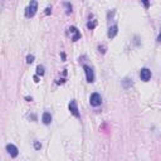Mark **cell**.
Here are the masks:
<instances>
[{"label": "cell", "instance_id": "11", "mask_svg": "<svg viewBox=\"0 0 161 161\" xmlns=\"http://www.w3.org/2000/svg\"><path fill=\"white\" fill-rule=\"evenodd\" d=\"M96 25H97V21L96 20H92V21H88L87 23V27H88V29H95L96 28Z\"/></svg>", "mask_w": 161, "mask_h": 161}, {"label": "cell", "instance_id": "10", "mask_svg": "<svg viewBox=\"0 0 161 161\" xmlns=\"http://www.w3.org/2000/svg\"><path fill=\"white\" fill-rule=\"evenodd\" d=\"M132 84H133V82H132V79H130V78H125V79L122 81V86H123V88H125V89L130 88Z\"/></svg>", "mask_w": 161, "mask_h": 161}, {"label": "cell", "instance_id": "12", "mask_svg": "<svg viewBox=\"0 0 161 161\" xmlns=\"http://www.w3.org/2000/svg\"><path fill=\"white\" fill-rule=\"evenodd\" d=\"M37 74L44 76V67H43V65H38V67H37Z\"/></svg>", "mask_w": 161, "mask_h": 161}, {"label": "cell", "instance_id": "4", "mask_svg": "<svg viewBox=\"0 0 161 161\" xmlns=\"http://www.w3.org/2000/svg\"><path fill=\"white\" fill-rule=\"evenodd\" d=\"M83 69L86 72V78H87V82L92 83V82H95V73H93V69L89 67V65H84L83 67Z\"/></svg>", "mask_w": 161, "mask_h": 161}, {"label": "cell", "instance_id": "17", "mask_svg": "<svg viewBox=\"0 0 161 161\" xmlns=\"http://www.w3.org/2000/svg\"><path fill=\"white\" fill-rule=\"evenodd\" d=\"M157 42H159V43H161V33H160V34H159V37H157Z\"/></svg>", "mask_w": 161, "mask_h": 161}, {"label": "cell", "instance_id": "2", "mask_svg": "<svg viewBox=\"0 0 161 161\" xmlns=\"http://www.w3.org/2000/svg\"><path fill=\"white\" fill-rule=\"evenodd\" d=\"M89 103H91V106H93V107H98V106H101V103H102L101 95L97 93V92H95V93H92L91 97H89Z\"/></svg>", "mask_w": 161, "mask_h": 161}, {"label": "cell", "instance_id": "14", "mask_svg": "<svg viewBox=\"0 0 161 161\" xmlns=\"http://www.w3.org/2000/svg\"><path fill=\"white\" fill-rule=\"evenodd\" d=\"M33 62H34V56H28V57H27V63L30 64V63H33Z\"/></svg>", "mask_w": 161, "mask_h": 161}, {"label": "cell", "instance_id": "15", "mask_svg": "<svg viewBox=\"0 0 161 161\" xmlns=\"http://www.w3.org/2000/svg\"><path fill=\"white\" fill-rule=\"evenodd\" d=\"M34 147H35V150H39V149L42 147V145H40L38 141H35V142H34Z\"/></svg>", "mask_w": 161, "mask_h": 161}, {"label": "cell", "instance_id": "6", "mask_svg": "<svg viewBox=\"0 0 161 161\" xmlns=\"http://www.w3.org/2000/svg\"><path fill=\"white\" fill-rule=\"evenodd\" d=\"M151 76H152V73H151V71L149 69V68H142V69L140 71V78H141L144 82L150 81V79H151Z\"/></svg>", "mask_w": 161, "mask_h": 161}, {"label": "cell", "instance_id": "3", "mask_svg": "<svg viewBox=\"0 0 161 161\" xmlns=\"http://www.w3.org/2000/svg\"><path fill=\"white\" fill-rule=\"evenodd\" d=\"M68 34L71 35V39L73 42H77L78 39H81V32L76 27H71L69 29H68Z\"/></svg>", "mask_w": 161, "mask_h": 161}, {"label": "cell", "instance_id": "1", "mask_svg": "<svg viewBox=\"0 0 161 161\" xmlns=\"http://www.w3.org/2000/svg\"><path fill=\"white\" fill-rule=\"evenodd\" d=\"M37 10H38V3L35 2V0H33V2L29 3V5L25 9V16L27 18H33L35 15Z\"/></svg>", "mask_w": 161, "mask_h": 161}, {"label": "cell", "instance_id": "7", "mask_svg": "<svg viewBox=\"0 0 161 161\" xmlns=\"http://www.w3.org/2000/svg\"><path fill=\"white\" fill-rule=\"evenodd\" d=\"M7 151L9 152V155H10L11 157H16V156L19 155L18 147H16L15 145H13V144H8V145H7Z\"/></svg>", "mask_w": 161, "mask_h": 161}, {"label": "cell", "instance_id": "13", "mask_svg": "<svg viewBox=\"0 0 161 161\" xmlns=\"http://www.w3.org/2000/svg\"><path fill=\"white\" fill-rule=\"evenodd\" d=\"M64 7L67 8V10H65V13H67V14L72 13V5H71L69 3H64Z\"/></svg>", "mask_w": 161, "mask_h": 161}, {"label": "cell", "instance_id": "5", "mask_svg": "<svg viewBox=\"0 0 161 161\" xmlns=\"http://www.w3.org/2000/svg\"><path fill=\"white\" fill-rule=\"evenodd\" d=\"M68 108H69V111H71V113L73 114L74 117H79V110H78V106H77V102L74 101V100H72L71 102H69V105H68Z\"/></svg>", "mask_w": 161, "mask_h": 161}, {"label": "cell", "instance_id": "9", "mask_svg": "<svg viewBox=\"0 0 161 161\" xmlns=\"http://www.w3.org/2000/svg\"><path fill=\"white\" fill-rule=\"evenodd\" d=\"M42 121L44 125H49L52 122V114L49 112H44L43 116H42Z\"/></svg>", "mask_w": 161, "mask_h": 161}, {"label": "cell", "instance_id": "16", "mask_svg": "<svg viewBox=\"0 0 161 161\" xmlns=\"http://www.w3.org/2000/svg\"><path fill=\"white\" fill-rule=\"evenodd\" d=\"M51 13H52V8H49V7H48L47 9H45V14H47V15H49Z\"/></svg>", "mask_w": 161, "mask_h": 161}, {"label": "cell", "instance_id": "8", "mask_svg": "<svg viewBox=\"0 0 161 161\" xmlns=\"http://www.w3.org/2000/svg\"><path fill=\"white\" fill-rule=\"evenodd\" d=\"M117 33H119V27L116 24L108 27V32H107V37L108 38H114V37L117 35Z\"/></svg>", "mask_w": 161, "mask_h": 161}, {"label": "cell", "instance_id": "18", "mask_svg": "<svg viewBox=\"0 0 161 161\" xmlns=\"http://www.w3.org/2000/svg\"><path fill=\"white\" fill-rule=\"evenodd\" d=\"M144 4H145V7H149V5H150L149 2H144Z\"/></svg>", "mask_w": 161, "mask_h": 161}]
</instances>
